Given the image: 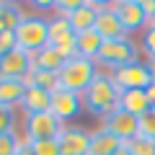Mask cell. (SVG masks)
<instances>
[{"label": "cell", "mask_w": 155, "mask_h": 155, "mask_svg": "<svg viewBox=\"0 0 155 155\" xmlns=\"http://www.w3.org/2000/svg\"><path fill=\"white\" fill-rule=\"evenodd\" d=\"M119 96H122V88L114 83L111 72H98L96 80L83 91V109L88 114H96L101 119L111 114V111L119 109Z\"/></svg>", "instance_id": "obj_1"}, {"label": "cell", "mask_w": 155, "mask_h": 155, "mask_svg": "<svg viewBox=\"0 0 155 155\" xmlns=\"http://www.w3.org/2000/svg\"><path fill=\"white\" fill-rule=\"evenodd\" d=\"M98 75V65L93 60H83V57H72L62 65V70L57 72V85L72 93H80L88 88Z\"/></svg>", "instance_id": "obj_2"}, {"label": "cell", "mask_w": 155, "mask_h": 155, "mask_svg": "<svg viewBox=\"0 0 155 155\" xmlns=\"http://www.w3.org/2000/svg\"><path fill=\"white\" fill-rule=\"evenodd\" d=\"M13 34H16V47L34 54V52L44 49L49 44V21L41 16H26L23 13L21 23H18V28Z\"/></svg>", "instance_id": "obj_3"}, {"label": "cell", "mask_w": 155, "mask_h": 155, "mask_svg": "<svg viewBox=\"0 0 155 155\" xmlns=\"http://www.w3.org/2000/svg\"><path fill=\"white\" fill-rule=\"evenodd\" d=\"M137 52L140 47L134 44L129 36H119V39H106L104 47H101L98 57H96V65H104L109 70L116 67H124L129 62H137Z\"/></svg>", "instance_id": "obj_4"}, {"label": "cell", "mask_w": 155, "mask_h": 155, "mask_svg": "<svg viewBox=\"0 0 155 155\" xmlns=\"http://www.w3.org/2000/svg\"><path fill=\"white\" fill-rule=\"evenodd\" d=\"M62 132H65V122L52 111L31 114L23 119V134L28 140H57Z\"/></svg>", "instance_id": "obj_5"}, {"label": "cell", "mask_w": 155, "mask_h": 155, "mask_svg": "<svg viewBox=\"0 0 155 155\" xmlns=\"http://www.w3.org/2000/svg\"><path fill=\"white\" fill-rule=\"evenodd\" d=\"M111 78H114V83L122 91H145L153 83V78H150V72H147V65L140 62V60L111 70Z\"/></svg>", "instance_id": "obj_6"}, {"label": "cell", "mask_w": 155, "mask_h": 155, "mask_svg": "<svg viewBox=\"0 0 155 155\" xmlns=\"http://www.w3.org/2000/svg\"><path fill=\"white\" fill-rule=\"evenodd\" d=\"M111 8H114L119 23L124 26V34L127 36L134 34V31H145L150 26V18L145 16L140 0H116V3H111Z\"/></svg>", "instance_id": "obj_7"}, {"label": "cell", "mask_w": 155, "mask_h": 155, "mask_svg": "<svg viewBox=\"0 0 155 155\" xmlns=\"http://www.w3.org/2000/svg\"><path fill=\"white\" fill-rule=\"evenodd\" d=\"M34 60L28 52H23L21 47L11 49L8 54L0 57V78H11V80H23L31 72Z\"/></svg>", "instance_id": "obj_8"}, {"label": "cell", "mask_w": 155, "mask_h": 155, "mask_svg": "<svg viewBox=\"0 0 155 155\" xmlns=\"http://www.w3.org/2000/svg\"><path fill=\"white\" fill-rule=\"evenodd\" d=\"M49 111L54 116H60L62 122H70L72 116H78L80 111H83V98H80V93L57 88V91H52V106H49Z\"/></svg>", "instance_id": "obj_9"}, {"label": "cell", "mask_w": 155, "mask_h": 155, "mask_svg": "<svg viewBox=\"0 0 155 155\" xmlns=\"http://www.w3.org/2000/svg\"><path fill=\"white\" fill-rule=\"evenodd\" d=\"M104 129H109L111 134H116V137L124 140V142H129V140H134V137L140 134L137 116L127 114V111H122V109L111 111V114L104 119Z\"/></svg>", "instance_id": "obj_10"}, {"label": "cell", "mask_w": 155, "mask_h": 155, "mask_svg": "<svg viewBox=\"0 0 155 155\" xmlns=\"http://www.w3.org/2000/svg\"><path fill=\"white\" fill-rule=\"evenodd\" d=\"M62 155H88L91 132L83 127H65V132L57 137Z\"/></svg>", "instance_id": "obj_11"}, {"label": "cell", "mask_w": 155, "mask_h": 155, "mask_svg": "<svg viewBox=\"0 0 155 155\" xmlns=\"http://www.w3.org/2000/svg\"><path fill=\"white\" fill-rule=\"evenodd\" d=\"M104 8V3H91V0H83L80 8L75 13H70V28L72 34H85V31H93L96 26V18H98V11Z\"/></svg>", "instance_id": "obj_12"}, {"label": "cell", "mask_w": 155, "mask_h": 155, "mask_svg": "<svg viewBox=\"0 0 155 155\" xmlns=\"http://www.w3.org/2000/svg\"><path fill=\"white\" fill-rule=\"evenodd\" d=\"M96 34H101V39H119V36H127L124 34V26L119 23V18H116L114 8H111V3H104V8L98 11V18H96V26H93Z\"/></svg>", "instance_id": "obj_13"}, {"label": "cell", "mask_w": 155, "mask_h": 155, "mask_svg": "<svg viewBox=\"0 0 155 155\" xmlns=\"http://www.w3.org/2000/svg\"><path fill=\"white\" fill-rule=\"evenodd\" d=\"M124 140H119L116 134H111L109 129H96L91 132V147H88V155H116L119 150L124 147Z\"/></svg>", "instance_id": "obj_14"}, {"label": "cell", "mask_w": 155, "mask_h": 155, "mask_svg": "<svg viewBox=\"0 0 155 155\" xmlns=\"http://www.w3.org/2000/svg\"><path fill=\"white\" fill-rule=\"evenodd\" d=\"M26 96V83L23 80H11L0 78V104L8 109H21V101Z\"/></svg>", "instance_id": "obj_15"}, {"label": "cell", "mask_w": 155, "mask_h": 155, "mask_svg": "<svg viewBox=\"0 0 155 155\" xmlns=\"http://www.w3.org/2000/svg\"><path fill=\"white\" fill-rule=\"evenodd\" d=\"M52 106V93L44 88H26V96L21 101V109L26 111V116L31 114H41V111H49Z\"/></svg>", "instance_id": "obj_16"}, {"label": "cell", "mask_w": 155, "mask_h": 155, "mask_svg": "<svg viewBox=\"0 0 155 155\" xmlns=\"http://www.w3.org/2000/svg\"><path fill=\"white\" fill-rule=\"evenodd\" d=\"M119 109L140 119V116L150 109L147 93H145V91H122V96H119Z\"/></svg>", "instance_id": "obj_17"}, {"label": "cell", "mask_w": 155, "mask_h": 155, "mask_svg": "<svg viewBox=\"0 0 155 155\" xmlns=\"http://www.w3.org/2000/svg\"><path fill=\"white\" fill-rule=\"evenodd\" d=\"M31 60H34V67H39V70H47V72H60V70H62V65L67 62L65 57H62L60 52L54 49V47H49V44H47L44 49L34 52Z\"/></svg>", "instance_id": "obj_18"}, {"label": "cell", "mask_w": 155, "mask_h": 155, "mask_svg": "<svg viewBox=\"0 0 155 155\" xmlns=\"http://www.w3.org/2000/svg\"><path fill=\"white\" fill-rule=\"evenodd\" d=\"M75 36H78V57H83V60H93V62H96L101 47H104L101 34L85 31V34H75Z\"/></svg>", "instance_id": "obj_19"}, {"label": "cell", "mask_w": 155, "mask_h": 155, "mask_svg": "<svg viewBox=\"0 0 155 155\" xmlns=\"http://www.w3.org/2000/svg\"><path fill=\"white\" fill-rule=\"evenodd\" d=\"M23 18V11L16 3H8V0H0V34H11L18 28Z\"/></svg>", "instance_id": "obj_20"}, {"label": "cell", "mask_w": 155, "mask_h": 155, "mask_svg": "<svg viewBox=\"0 0 155 155\" xmlns=\"http://www.w3.org/2000/svg\"><path fill=\"white\" fill-rule=\"evenodd\" d=\"M23 83L26 88H44V91H57V72H47V70H39V67H31L26 78H23Z\"/></svg>", "instance_id": "obj_21"}, {"label": "cell", "mask_w": 155, "mask_h": 155, "mask_svg": "<svg viewBox=\"0 0 155 155\" xmlns=\"http://www.w3.org/2000/svg\"><path fill=\"white\" fill-rule=\"evenodd\" d=\"M72 36V28H70V18L67 16H52L49 18V47L60 44L62 39Z\"/></svg>", "instance_id": "obj_22"}, {"label": "cell", "mask_w": 155, "mask_h": 155, "mask_svg": "<svg viewBox=\"0 0 155 155\" xmlns=\"http://www.w3.org/2000/svg\"><path fill=\"white\" fill-rule=\"evenodd\" d=\"M124 147L129 150L132 155H155V140H147V137H134V140H129Z\"/></svg>", "instance_id": "obj_23"}, {"label": "cell", "mask_w": 155, "mask_h": 155, "mask_svg": "<svg viewBox=\"0 0 155 155\" xmlns=\"http://www.w3.org/2000/svg\"><path fill=\"white\" fill-rule=\"evenodd\" d=\"M137 127H140V137L155 140V106H150V109L137 119Z\"/></svg>", "instance_id": "obj_24"}, {"label": "cell", "mask_w": 155, "mask_h": 155, "mask_svg": "<svg viewBox=\"0 0 155 155\" xmlns=\"http://www.w3.org/2000/svg\"><path fill=\"white\" fill-rule=\"evenodd\" d=\"M31 153L34 155H62L57 140H31Z\"/></svg>", "instance_id": "obj_25"}, {"label": "cell", "mask_w": 155, "mask_h": 155, "mask_svg": "<svg viewBox=\"0 0 155 155\" xmlns=\"http://www.w3.org/2000/svg\"><path fill=\"white\" fill-rule=\"evenodd\" d=\"M140 49H142V54L147 57V60H153V57H155V23H150V26L142 31Z\"/></svg>", "instance_id": "obj_26"}, {"label": "cell", "mask_w": 155, "mask_h": 155, "mask_svg": "<svg viewBox=\"0 0 155 155\" xmlns=\"http://www.w3.org/2000/svg\"><path fill=\"white\" fill-rule=\"evenodd\" d=\"M18 147H21V137L16 132L0 134V155H16Z\"/></svg>", "instance_id": "obj_27"}, {"label": "cell", "mask_w": 155, "mask_h": 155, "mask_svg": "<svg viewBox=\"0 0 155 155\" xmlns=\"http://www.w3.org/2000/svg\"><path fill=\"white\" fill-rule=\"evenodd\" d=\"M16 109H8V106L0 104V134L5 132H16Z\"/></svg>", "instance_id": "obj_28"}, {"label": "cell", "mask_w": 155, "mask_h": 155, "mask_svg": "<svg viewBox=\"0 0 155 155\" xmlns=\"http://www.w3.org/2000/svg\"><path fill=\"white\" fill-rule=\"evenodd\" d=\"M11 49H16V34H0V57L8 54Z\"/></svg>", "instance_id": "obj_29"}, {"label": "cell", "mask_w": 155, "mask_h": 155, "mask_svg": "<svg viewBox=\"0 0 155 155\" xmlns=\"http://www.w3.org/2000/svg\"><path fill=\"white\" fill-rule=\"evenodd\" d=\"M140 5H142V11H145V16L153 21L155 18V0H140Z\"/></svg>", "instance_id": "obj_30"}, {"label": "cell", "mask_w": 155, "mask_h": 155, "mask_svg": "<svg viewBox=\"0 0 155 155\" xmlns=\"http://www.w3.org/2000/svg\"><path fill=\"white\" fill-rule=\"evenodd\" d=\"M28 142H31V140L23 134V137H21V147L16 150V155H34V153H31V145H28Z\"/></svg>", "instance_id": "obj_31"}, {"label": "cell", "mask_w": 155, "mask_h": 155, "mask_svg": "<svg viewBox=\"0 0 155 155\" xmlns=\"http://www.w3.org/2000/svg\"><path fill=\"white\" fill-rule=\"evenodd\" d=\"M145 93H147V101H150V106H155V83H150L147 88H145Z\"/></svg>", "instance_id": "obj_32"}, {"label": "cell", "mask_w": 155, "mask_h": 155, "mask_svg": "<svg viewBox=\"0 0 155 155\" xmlns=\"http://www.w3.org/2000/svg\"><path fill=\"white\" fill-rule=\"evenodd\" d=\"M145 65H147V72H150V78H153V83H155V57L153 60H145Z\"/></svg>", "instance_id": "obj_33"}, {"label": "cell", "mask_w": 155, "mask_h": 155, "mask_svg": "<svg viewBox=\"0 0 155 155\" xmlns=\"http://www.w3.org/2000/svg\"><path fill=\"white\" fill-rule=\"evenodd\" d=\"M116 155H132V153H129L127 147H122V150H119V153H116Z\"/></svg>", "instance_id": "obj_34"}, {"label": "cell", "mask_w": 155, "mask_h": 155, "mask_svg": "<svg viewBox=\"0 0 155 155\" xmlns=\"http://www.w3.org/2000/svg\"><path fill=\"white\" fill-rule=\"evenodd\" d=\"M150 23H155V18H153V21H150Z\"/></svg>", "instance_id": "obj_35"}]
</instances>
